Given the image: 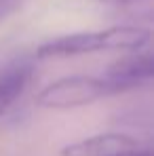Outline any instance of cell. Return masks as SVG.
Here are the masks:
<instances>
[{
	"label": "cell",
	"mask_w": 154,
	"mask_h": 156,
	"mask_svg": "<svg viewBox=\"0 0 154 156\" xmlns=\"http://www.w3.org/2000/svg\"><path fill=\"white\" fill-rule=\"evenodd\" d=\"M150 42V30L137 26H112L95 32H76L42 42L36 59H68L97 51H139Z\"/></svg>",
	"instance_id": "1"
},
{
	"label": "cell",
	"mask_w": 154,
	"mask_h": 156,
	"mask_svg": "<svg viewBox=\"0 0 154 156\" xmlns=\"http://www.w3.org/2000/svg\"><path fill=\"white\" fill-rule=\"evenodd\" d=\"M118 93H123V89L103 76H63L38 91L36 105L45 110H74Z\"/></svg>",
	"instance_id": "2"
},
{
	"label": "cell",
	"mask_w": 154,
	"mask_h": 156,
	"mask_svg": "<svg viewBox=\"0 0 154 156\" xmlns=\"http://www.w3.org/2000/svg\"><path fill=\"white\" fill-rule=\"evenodd\" d=\"M154 76V57L148 51H129V55L118 57L106 70V80L118 84L125 91L135 89L139 82L150 80Z\"/></svg>",
	"instance_id": "3"
},
{
	"label": "cell",
	"mask_w": 154,
	"mask_h": 156,
	"mask_svg": "<svg viewBox=\"0 0 154 156\" xmlns=\"http://www.w3.org/2000/svg\"><path fill=\"white\" fill-rule=\"evenodd\" d=\"M139 139L127 133H99L61 148V156H114L139 148Z\"/></svg>",
	"instance_id": "4"
},
{
	"label": "cell",
	"mask_w": 154,
	"mask_h": 156,
	"mask_svg": "<svg viewBox=\"0 0 154 156\" xmlns=\"http://www.w3.org/2000/svg\"><path fill=\"white\" fill-rule=\"evenodd\" d=\"M32 78H34V63L30 59L11 61L0 70V118L26 93Z\"/></svg>",
	"instance_id": "5"
},
{
	"label": "cell",
	"mask_w": 154,
	"mask_h": 156,
	"mask_svg": "<svg viewBox=\"0 0 154 156\" xmlns=\"http://www.w3.org/2000/svg\"><path fill=\"white\" fill-rule=\"evenodd\" d=\"M114 156H152V150L150 148H135V150H129V152H120V154H114Z\"/></svg>",
	"instance_id": "6"
},
{
	"label": "cell",
	"mask_w": 154,
	"mask_h": 156,
	"mask_svg": "<svg viewBox=\"0 0 154 156\" xmlns=\"http://www.w3.org/2000/svg\"><path fill=\"white\" fill-rule=\"evenodd\" d=\"M102 4H108V6H131V4H137L141 0H97Z\"/></svg>",
	"instance_id": "7"
}]
</instances>
